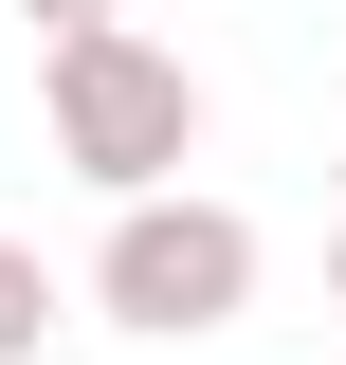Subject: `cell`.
I'll return each instance as SVG.
<instances>
[{
  "label": "cell",
  "instance_id": "6da1fadb",
  "mask_svg": "<svg viewBox=\"0 0 346 365\" xmlns=\"http://www.w3.org/2000/svg\"><path fill=\"white\" fill-rule=\"evenodd\" d=\"M37 128H55V165L91 182V201H164L182 165H201V73H182L164 37H55L37 55Z\"/></svg>",
  "mask_w": 346,
  "mask_h": 365
},
{
  "label": "cell",
  "instance_id": "7a4b0ae2",
  "mask_svg": "<svg viewBox=\"0 0 346 365\" xmlns=\"http://www.w3.org/2000/svg\"><path fill=\"white\" fill-rule=\"evenodd\" d=\"M256 220L237 201H201V182H164V201H110V237H91V311L146 329V347H219V329L256 311Z\"/></svg>",
  "mask_w": 346,
  "mask_h": 365
},
{
  "label": "cell",
  "instance_id": "3957f363",
  "mask_svg": "<svg viewBox=\"0 0 346 365\" xmlns=\"http://www.w3.org/2000/svg\"><path fill=\"white\" fill-rule=\"evenodd\" d=\"M0 365H55V274H37V237H0Z\"/></svg>",
  "mask_w": 346,
  "mask_h": 365
},
{
  "label": "cell",
  "instance_id": "277c9868",
  "mask_svg": "<svg viewBox=\"0 0 346 365\" xmlns=\"http://www.w3.org/2000/svg\"><path fill=\"white\" fill-rule=\"evenodd\" d=\"M19 19H37V55L55 37H128V0H19Z\"/></svg>",
  "mask_w": 346,
  "mask_h": 365
},
{
  "label": "cell",
  "instance_id": "5b68a950",
  "mask_svg": "<svg viewBox=\"0 0 346 365\" xmlns=\"http://www.w3.org/2000/svg\"><path fill=\"white\" fill-rule=\"evenodd\" d=\"M328 237H346V165H328Z\"/></svg>",
  "mask_w": 346,
  "mask_h": 365
},
{
  "label": "cell",
  "instance_id": "8992f818",
  "mask_svg": "<svg viewBox=\"0 0 346 365\" xmlns=\"http://www.w3.org/2000/svg\"><path fill=\"white\" fill-rule=\"evenodd\" d=\"M328 292H346V237H328Z\"/></svg>",
  "mask_w": 346,
  "mask_h": 365
},
{
  "label": "cell",
  "instance_id": "52a82bcc",
  "mask_svg": "<svg viewBox=\"0 0 346 365\" xmlns=\"http://www.w3.org/2000/svg\"><path fill=\"white\" fill-rule=\"evenodd\" d=\"M55 365H73V347H55Z\"/></svg>",
  "mask_w": 346,
  "mask_h": 365
}]
</instances>
